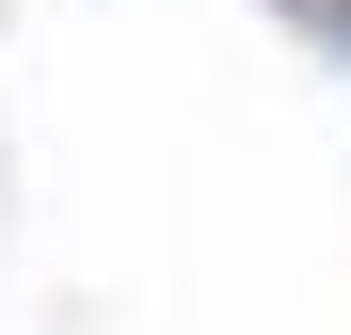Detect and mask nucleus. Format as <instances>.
<instances>
[{
  "label": "nucleus",
  "instance_id": "nucleus-1",
  "mask_svg": "<svg viewBox=\"0 0 351 335\" xmlns=\"http://www.w3.org/2000/svg\"><path fill=\"white\" fill-rule=\"evenodd\" d=\"M287 32H319L335 64H351V0H287Z\"/></svg>",
  "mask_w": 351,
  "mask_h": 335
}]
</instances>
